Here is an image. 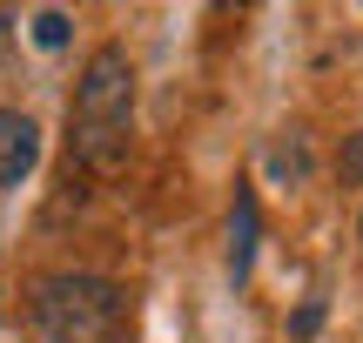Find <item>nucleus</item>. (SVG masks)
Instances as JSON below:
<instances>
[{
	"label": "nucleus",
	"mask_w": 363,
	"mask_h": 343,
	"mask_svg": "<svg viewBox=\"0 0 363 343\" xmlns=\"http://www.w3.org/2000/svg\"><path fill=\"white\" fill-rule=\"evenodd\" d=\"M357 236H363V223H357Z\"/></svg>",
	"instance_id": "obj_9"
},
{
	"label": "nucleus",
	"mask_w": 363,
	"mask_h": 343,
	"mask_svg": "<svg viewBox=\"0 0 363 343\" xmlns=\"http://www.w3.org/2000/svg\"><path fill=\"white\" fill-rule=\"evenodd\" d=\"M337 175H343V182H363V128L343 135V148H337Z\"/></svg>",
	"instance_id": "obj_7"
},
{
	"label": "nucleus",
	"mask_w": 363,
	"mask_h": 343,
	"mask_svg": "<svg viewBox=\"0 0 363 343\" xmlns=\"http://www.w3.org/2000/svg\"><path fill=\"white\" fill-rule=\"evenodd\" d=\"M303 169H310V155H303V135L276 142V175H283V182H303Z\"/></svg>",
	"instance_id": "obj_6"
},
{
	"label": "nucleus",
	"mask_w": 363,
	"mask_h": 343,
	"mask_svg": "<svg viewBox=\"0 0 363 343\" xmlns=\"http://www.w3.org/2000/svg\"><path fill=\"white\" fill-rule=\"evenodd\" d=\"M316 330H323V296H310V303H303L296 317H289V337H296V343H310Z\"/></svg>",
	"instance_id": "obj_8"
},
{
	"label": "nucleus",
	"mask_w": 363,
	"mask_h": 343,
	"mask_svg": "<svg viewBox=\"0 0 363 343\" xmlns=\"http://www.w3.org/2000/svg\"><path fill=\"white\" fill-rule=\"evenodd\" d=\"M40 162V128L21 108H0V189H21Z\"/></svg>",
	"instance_id": "obj_3"
},
{
	"label": "nucleus",
	"mask_w": 363,
	"mask_h": 343,
	"mask_svg": "<svg viewBox=\"0 0 363 343\" xmlns=\"http://www.w3.org/2000/svg\"><path fill=\"white\" fill-rule=\"evenodd\" d=\"M34 323L48 343H108L121 330V290L88 269H61V276L34 283Z\"/></svg>",
	"instance_id": "obj_2"
},
{
	"label": "nucleus",
	"mask_w": 363,
	"mask_h": 343,
	"mask_svg": "<svg viewBox=\"0 0 363 343\" xmlns=\"http://www.w3.org/2000/svg\"><path fill=\"white\" fill-rule=\"evenodd\" d=\"M67 34H74V21H67L61 7H40V13H34V47L54 54V47H67Z\"/></svg>",
	"instance_id": "obj_5"
},
{
	"label": "nucleus",
	"mask_w": 363,
	"mask_h": 343,
	"mask_svg": "<svg viewBox=\"0 0 363 343\" xmlns=\"http://www.w3.org/2000/svg\"><path fill=\"white\" fill-rule=\"evenodd\" d=\"M128 142H135V61L121 40H101L67 101V155L88 175H115L128 162Z\"/></svg>",
	"instance_id": "obj_1"
},
{
	"label": "nucleus",
	"mask_w": 363,
	"mask_h": 343,
	"mask_svg": "<svg viewBox=\"0 0 363 343\" xmlns=\"http://www.w3.org/2000/svg\"><path fill=\"white\" fill-rule=\"evenodd\" d=\"M256 236H262L256 189L235 182V202H229V276H235V283H249V269H256Z\"/></svg>",
	"instance_id": "obj_4"
}]
</instances>
